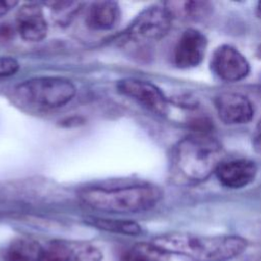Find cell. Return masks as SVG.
Returning a JSON list of instances; mask_svg holds the SVG:
<instances>
[{
    "mask_svg": "<svg viewBox=\"0 0 261 261\" xmlns=\"http://www.w3.org/2000/svg\"><path fill=\"white\" fill-rule=\"evenodd\" d=\"M15 27L20 37L28 42L42 41L48 33L43 9L36 3H27L17 10Z\"/></svg>",
    "mask_w": 261,
    "mask_h": 261,
    "instance_id": "cell-11",
    "label": "cell"
},
{
    "mask_svg": "<svg viewBox=\"0 0 261 261\" xmlns=\"http://www.w3.org/2000/svg\"><path fill=\"white\" fill-rule=\"evenodd\" d=\"M162 196L161 189L150 184L116 188H88L79 194L81 201L90 208L115 214L150 210L161 200Z\"/></svg>",
    "mask_w": 261,
    "mask_h": 261,
    "instance_id": "cell-3",
    "label": "cell"
},
{
    "mask_svg": "<svg viewBox=\"0 0 261 261\" xmlns=\"http://www.w3.org/2000/svg\"><path fill=\"white\" fill-rule=\"evenodd\" d=\"M52 9L54 16L59 23H68L70 19L80 11L83 3L81 2H53Z\"/></svg>",
    "mask_w": 261,
    "mask_h": 261,
    "instance_id": "cell-18",
    "label": "cell"
},
{
    "mask_svg": "<svg viewBox=\"0 0 261 261\" xmlns=\"http://www.w3.org/2000/svg\"><path fill=\"white\" fill-rule=\"evenodd\" d=\"M169 254L150 243H138L123 255V261H169Z\"/></svg>",
    "mask_w": 261,
    "mask_h": 261,
    "instance_id": "cell-17",
    "label": "cell"
},
{
    "mask_svg": "<svg viewBox=\"0 0 261 261\" xmlns=\"http://www.w3.org/2000/svg\"><path fill=\"white\" fill-rule=\"evenodd\" d=\"M219 118L226 124H243L251 121L254 108L251 101L239 93H221L214 99Z\"/></svg>",
    "mask_w": 261,
    "mask_h": 261,
    "instance_id": "cell-10",
    "label": "cell"
},
{
    "mask_svg": "<svg viewBox=\"0 0 261 261\" xmlns=\"http://www.w3.org/2000/svg\"><path fill=\"white\" fill-rule=\"evenodd\" d=\"M253 146L257 152L261 153V119L258 122L253 136Z\"/></svg>",
    "mask_w": 261,
    "mask_h": 261,
    "instance_id": "cell-20",
    "label": "cell"
},
{
    "mask_svg": "<svg viewBox=\"0 0 261 261\" xmlns=\"http://www.w3.org/2000/svg\"><path fill=\"white\" fill-rule=\"evenodd\" d=\"M75 94L74 84L61 76L33 77L18 84L13 91L17 103L38 110L62 107L69 103Z\"/></svg>",
    "mask_w": 261,
    "mask_h": 261,
    "instance_id": "cell-4",
    "label": "cell"
},
{
    "mask_svg": "<svg viewBox=\"0 0 261 261\" xmlns=\"http://www.w3.org/2000/svg\"><path fill=\"white\" fill-rule=\"evenodd\" d=\"M211 70L225 82H239L250 72V64L246 57L230 45H221L213 53Z\"/></svg>",
    "mask_w": 261,
    "mask_h": 261,
    "instance_id": "cell-8",
    "label": "cell"
},
{
    "mask_svg": "<svg viewBox=\"0 0 261 261\" xmlns=\"http://www.w3.org/2000/svg\"><path fill=\"white\" fill-rule=\"evenodd\" d=\"M257 12H258V15L261 17V1L258 3V6H257Z\"/></svg>",
    "mask_w": 261,
    "mask_h": 261,
    "instance_id": "cell-22",
    "label": "cell"
},
{
    "mask_svg": "<svg viewBox=\"0 0 261 261\" xmlns=\"http://www.w3.org/2000/svg\"><path fill=\"white\" fill-rule=\"evenodd\" d=\"M120 17L119 6L114 1L92 3L86 14V24L94 31H108L116 25Z\"/></svg>",
    "mask_w": 261,
    "mask_h": 261,
    "instance_id": "cell-13",
    "label": "cell"
},
{
    "mask_svg": "<svg viewBox=\"0 0 261 261\" xmlns=\"http://www.w3.org/2000/svg\"><path fill=\"white\" fill-rule=\"evenodd\" d=\"M165 6L153 5L138 14L126 31L127 38L136 44H148L165 37L172 22Z\"/></svg>",
    "mask_w": 261,
    "mask_h": 261,
    "instance_id": "cell-5",
    "label": "cell"
},
{
    "mask_svg": "<svg viewBox=\"0 0 261 261\" xmlns=\"http://www.w3.org/2000/svg\"><path fill=\"white\" fill-rule=\"evenodd\" d=\"M223 161L220 142L207 133H196L181 139L173 149L175 175L187 182H200L216 171Z\"/></svg>",
    "mask_w": 261,
    "mask_h": 261,
    "instance_id": "cell-2",
    "label": "cell"
},
{
    "mask_svg": "<svg viewBox=\"0 0 261 261\" xmlns=\"http://www.w3.org/2000/svg\"><path fill=\"white\" fill-rule=\"evenodd\" d=\"M19 62L11 56H0V77L15 74L19 69Z\"/></svg>",
    "mask_w": 261,
    "mask_h": 261,
    "instance_id": "cell-19",
    "label": "cell"
},
{
    "mask_svg": "<svg viewBox=\"0 0 261 261\" xmlns=\"http://www.w3.org/2000/svg\"><path fill=\"white\" fill-rule=\"evenodd\" d=\"M42 247L34 240L18 238L13 240L4 252L5 261H39Z\"/></svg>",
    "mask_w": 261,
    "mask_h": 261,
    "instance_id": "cell-15",
    "label": "cell"
},
{
    "mask_svg": "<svg viewBox=\"0 0 261 261\" xmlns=\"http://www.w3.org/2000/svg\"><path fill=\"white\" fill-rule=\"evenodd\" d=\"M16 4H17L16 1L0 0V17L4 16V15H5L8 11H10Z\"/></svg>",
    "mask_w": 261,
    "mask_h": 261,
    "instance_id": "cell-21",
    "label": "cell"
},
{
    "mask_svg": "<svg viewBox=\"0 0 261 261\" xmlns=\"http://www.w3.org/2000/svg\"><path fill=\"white\" fill-rule=\"evenodd\" d=\"M207 48V39L196 29L186 30L179 37L173 52L174 64L179 68H191L203 60Z\"/></svg>",
    "mask_w": 261,
    "mask_h": 261,
    "instance_id": "cell-9",
    "label": "cell"
},
{
    "mask_svg": "<svg viewBox=\"0 0 261 261\" xmlns=\"http://www.w3.org/2000/svg\"><path fill=\"white\" fill-rule=\"evenodd\" d=\"M167 254H177L194 261H227L241 255L248 242L239 236H199L190 232H168L151 242Z\"/></svg>",
    "mask_w": 261,
    "mask_h": 261,
    "instance_id": "cell-1",
    "label": "cell"
},
{
    "mask_svg": "<svg viewBox=\"0 0 261 261\" xmlns=\"http://www.w3.org/2000/svg\"><path fill=\"white\" fill-rule=\"evenodd\" d=\"M257 165L249 159L222 161L215 173L219 182L229 189H241L251 184L257 175Z\"/></svg>",
    "mask_w": 261,
    "mask_h": 261,
    "instance_id": "cell-12",
    "label": "cell"
},
{
    "mask_svg": "<svg viewBox=\"0 0 261 261\" xmlns=\"http://www.w3.org/2000/svg\"><path fill=\"white\" fill-rule=\"evenodd\" d=\"M102 259L101 250L91 243L54 240L42 247L39 261H102Z\"/></svg>",
    "mask_w": 261,
    "mask_h": 261,
    "instance_id": "cell-6",
    "label": "cell"
},
{
    "mask_svg": "<svg viewBox=\"0 0 261 261\" xmlns=\"http://www.w3.org/2000/svg\"><path fill=\"white\" fill-rule=\"evenodd\" d=\"M167 8L172 18H182L189 20H199L205 18L212 10V6L206 1H171L166 2Z\"/></svg>",
    "mask_w": 261,
    "mask_h": 261,
    "instance_id": "cell-14",
    "label": "cell"
},
{
    "mask_svg": "<svg viewBox=\"0 0 261 261\" xmlns=\"http://www.w3.org/2000/svg\"><path fill=\"white\" fill-rule=\"evenodd\" d=\"M117 90L154 113L165 115L168 112V101L162 91L151 82L126 77L118 81Z\"/></svg>",
    "mask_w": 261,
    "mask_h": 261,
    "instance_id": "cell-7",
    "label": "cell"
},
{
    "mask_svg": "<svg viewBox=\"0 0 261 261\" xmlns=\"http://www.w3.org/2000/svg\"><path fill=\"white\" fill-rule=\"evenodd\" d=\"M87 221L91 225L109 232L126 236H138L142 232V227L140 226V224L133 220L90 217L89 219H87Z\"/></svg>",
    "mask_w": 261,
    "mask_h": 261,
    "instance_id": "cell-16",
    "label": "cell"
}]
</instances>
